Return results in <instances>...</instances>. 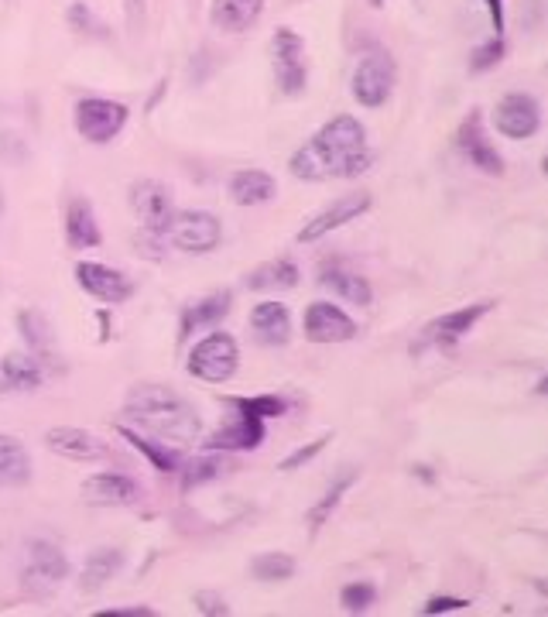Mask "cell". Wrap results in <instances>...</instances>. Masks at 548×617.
I'll use <instances>...</instances> for the list:
<instances>
[{"label":"cell","mask_w":548,"mask_h":617,"mask_svg":"<svg viewBox=\"0 0 548 617\" xmlns=\"http://www.w3.org/2000/svg\"><path fill=\"white\" fill-rule=\"evenodd\" d=\"M292 168L295 179L305 182H326V179H350V175H360L370 168V148H367V131L357 117L340 114L329 124H322L316 134H312L309 144L292 155Z\"/></svg>","instance_id":"1"},{"label":"cell","mask_w":548,"mask_h":617,"mask_svg":"<svg viewBox=\"0 0 548 617\" xmlns=\"http://www.w3.org/2000/svg\"><path fill=\"white\" fill-rule=\"evenodd\" d=\"M124 412L131 415L141 429H148L158 439L172 443H192L203 432V422L192 412V405L182 395H175L165 384H141L127 395Z\"/></svg>","instance_id":"2"},{"label":"cell","mask_w":548,"mask_h":617,"mask_svg":"<svg viewBox=\"0 0 548 617\" xmlns=\"http://www.w3.org/2000/svg\"><path fill=\"white\" fill-rule=\"evenodd\" d=\"M237 360H240V350H237V340L230 333H209L206 340H199L189 354V374L206 384H220V381H230L233 371H237Z\"/></svg>","instance_id":"3"},{"label":"cell","mask_w":548,"mask_h":617,"mask_svg":"<svg viewBox=\"0 0 548 617\" xmlns=\"http://www.w3.org/2000/svg\"><path fill=\"white\" fill-rule=\"evenodd\" d=\"M394 83H398V69H394V59L388 52H370L360 59V66L353 69V96H357L360 107H384L394 93Z\"/></svg>","instance_id":"4"},{"label":"cell","mask_w":548,"mask_h":617,"mask_svg":"<svg viewBox=\"0 0 548 617\" xmlns=\"http://www.w3.org/2000/svg\"><path fill=\"white\" fill-rule=\"evenodd\" d=\"M127 124V107L117 100H100V96H90V100L76 103V131L83 134L86 141L93 144H107L114 141Z\"/></svg>","instance_id":"5"},{"label":"cell","mask_w":548,"mask_h":617,"mask_svg":"<svg viewBox=\"0 0 548 617\" xmlns=\"http://www.w3.org/2000/svg\"><path fill=\"white\" fill-rule=\"evenodd\" d=\"M172 237V244L179 251H189V254H209L213 247H220V237H223V227L213 213L206 210H189V213H175L172 223L165 230Z\"/></svg>","instance_id":"6"},{"label":"cell","mask_w":548,"mask_h":617,"mask_svg":"<svg viewBox=\"0 0 548 617\" xmlns=\"http://www.w3.org/2000/svg\"><path fill=\"white\" fill-rule=\"evenodd\" d=\"M271 55H274V76L278 86L288 96L305 90V42L295 35L292 28H278L271 38Z\"/></svg>","instance_id":"7"},{"label":"cell","mask_w":548,"mask_h":617,"mask_svg":"<svg viewBox=\"0 0 548 617\" xmlns=\"http://www.w3.org/2000/svg\"><path fill=\"white\" fill-rule=\"evenodd\" d=\"M367 210H370V192H346V196H340L333 206H326V210L316 213L302 230H298V244H316V240L340 230L343 223L364 216Z\"/></svg>","instance_id":"8"},{"label":"cell","mask_w":548,"mask_h":617,"mask_svg":"<svg viewBox=\"0 0 548 617\" xmlns=\"http://www.w3.org/2000/svg\"><path fill=\"white\" fill-rule=\"evenodd\" d=\"M494 124L504 138L511 141H525L542 127V110H538V100L531 93H507L501 103H497Z\"/></svg>","instance_id":"9"},{"label":"cell","mask_w":548,"mask_h":617,"mask_svg":"<svg viewBox=\"0 0 548 617\" xmlns=\"http://www.w3.org/2000/svg\"><path fill=\"white\" fill-rule=\"evenodd\" d=\"M76 282L83 292H90L93 299H100V302H110V306L127 302L134 295V282L124 275V271L107 268V264H96V261L76 264Z\"/></svg>","instance_id":"10"},{"label":"cell","mask_w":548,"mask_h":617,"mask_svg":"<svg viewBox=\"0 0 548 617\" xmlns=\"http://www.w3.org/2000/svg\"><path fill=\"white\" fill-rule=\"evenodd\" d=\"M131 206H134L137 220L144 223L148 234H165L168 223H172V216H175L172 192H168V186L151 182V179L137 182V186L131 189Z\"/></svg>","instance_id":"11"},{"label":"cell","mask_w":548,"mask_h":617,"mask_svg":"<svg viewBox=\"0 0 548 617\" xmlns=\"http://www.w3.org/2000/svg\"><path fill=\"white\" fill-rule=\"evenodd\" d=\"M305 336L312 343H346L357 336V323L333 302H312L305 309Z\"/></svg>","instance_id":"12"},{"label":"cell","mask_w":548,"mask_h":617,"mask_svg":"<svg viewBox=\"0 0 548 617\" xmlns=\"http://www.w3.org/2000/svg\"><path fill=\"white\" fill-rule=\"evenodd\" d=\"M456 144H459V151L466 155V162L477 165L480 172H487V175H501L504 172L501 155H497L494 144H490L487 134H483V114L480 110H470V114H466V120L459 124Z\"/></svg>","instance_id":"13"},{"label":"cell","mask_w":548,"mask_h":617,"mask_svg":"<svg viewBox=\"0 0 548 617\" xmlns=\"http://www.w3.org/2000/svg\"><path fill=\"white\" fill-rule=\"evenodd\" d=\"M490 309H494V302H473V306H466V309L446 312V316H439L435 323L425 326V343H432V347H439V350L456 347Z\"/></svg>","instance_id":"14"},{"label":"cell","mask_w":548,"mask_h":617,"mask_svg":"<svg viewBox=\"0 0 548 617\" xmlns=\"http://www.w3.org/2000/svg\"><path fill=\"white\" fill-rule=\"evenodd\" d=\"M45 446L52 453L66 456V460H79V463H93V460H107L110 446L103 439H96L93 432L86 429H72V426H59L45 432Z\"/></svg>","instance_id":"15"},{"label":"cell","mask_w":548,"mask_h":617,"mask_svg":"<svg viewBox=\"0 0 548 617\" xmlns=\"http://www.w3.org/2000/svg\"><path fill=\"white\" fill-rule=\"evenodd\" d=\"M83 498L100 508H127L141 501V484L127 474H93L83 480Z\"/></svg>","instance_id":"16"},{"label":"cell","mask_w":548,"mask_h":617,"mask_svg":"<svg viewBox=\"0 0 548 617\" xmlns=\"http://www.w3.org/2000/svg\"><path fill=\"white\" fill-rule=\"evenodd\" d=\"M264 443V419L254 412H244L240 408L237 422H230L227 429H216L213 439H206V450H257Z\"/></svg>","instance_id":"17"},{"label":"cell","mask_w":548,"mask_h":617,"mask_svg":"<svg viewBox=\"0 0 548 617\" xmlns=\"http://www.w3.org/2000/svg\"><path fill=\"white\" fill-rule=\"evenodd\" d=\"M251 330L264 347H285L292 340V316L281 302H261L251 312Z\"/></svg>","instance_id":"18"},{"label":"cell","mask_w":548,"mask_h":617,"mask_svg":"<svg viewBox=\"0 0 548 617\" xmlns=\"http://www.w3.org/2000/svg\"><path fill=\"white\" fill-rule=\"evenodd\" d=\"M274 192H278V186L261 168H244V172H237L230 179V199L237 206H261L274 199Z\"/></svg>","instance_id":"19"},{"label":"cell","mask_w":548,"mask_h":617,"mask_svg":"<svg viewBox=\"0 0 548 617\" xmlns=\"http://www.w3.org/2000/svg\"><path fill=\"white\" fill-rule=\"evenodd\" d=\"M261 11H264V0H213L209 18L223 31H247L261 18Z\"/></svg>","instance_id":"20"},{"label":"cell","mask_w":548,"mask_h":617,"mask_svg":"<svg viewBox=\"0 0 548 617\" xmlns=\"http://www.w3.org/2000/svg\"><path fill=\"white\" fill-rule=\"evenodd\" d=\"M66 237L72 247L86 251V247H96L100 244V223L93 216V206L86 199H72L69 203V213H66Z\"/></svg>","instance_id":"21"},{"label":"cell","mask_w":548,"mask_h":617,"mask_svg":"<svg viewBox=\"0 0 548 617\" xmlns=\"http://www.w3.org/2000/svg\"><path fill=\"white\" fill-rule=\"evenodd\" d=\"M31 477V456L14 436L0 432V487H18Z\"/></svg>","instance_id":"22"},{"label":"cell","mask_w":548,"mask_h":617,"mask_svg":"<svg viewBox=\"0 0 548 617\" xmlns=\"http://www.w3.org/2000/svg\"><path fill=\"white\" fill-rule=\"evenodd\" d=\"M295 285H298V264L288 258L268 261L247 275V288H254V292H281V288H295Z\"/></svg>","instance_id":"23"},{"label":"cell","mask_w":548,"mask_h":617,"mask_svg":"<svg viewBox=\"0 0 548 617\" xmlns=\"http://www.w3.org/2000/svg\"><path fill=\"white\" fill-rule=\"evenodd\" d=\"M230 312V292H220V295H209V299L196 302L192 309L182 312V340L189 333L203 330V326H220V319Z\"/></svg>","instance_id":"24"},{"label":"cell","mask_w":548,"mask_h":617,"mask_svg":"<svg viewBox=\"0 0 548 617\" xmlns=\"http://www.w3.org/2000/svg\"><path fill=\"white\" fill-rule=\"evenodd\" d=\"M0 378L14 391H35L42 384V367H38V357L31 354H7L0 364Z\"/></svg>","instance_id":"25"},{"label":"cell","mask_w":548,"mask_h":617,"mask_svg":"<svg viewBox=\"0 0 548 617\" xmlns=\"http://www.w3.org/2000/svg\"><path fill=\"white\" fill-rule=\"evenodd\" d=\"M319 285L329 288L333 295H340V299L353 302V306H370V299H374V292H370L367 278L353 275V271H322L319 275Z\"/></svg>","instance_id":"26"},{"label":"cell","mask_w":548,"mask_h":617,"mask_svg":"<svg viewBox=\"0 0 548 617\" xmlns=\"http://www.w3.org/2000/svg\"><path fill=\"white\" fill-rule=\"evenodd\" d=\"M120 566H124V552L120 549H93L83 566V590L86 594L100 590L107 580H114Z\"/></svg>","instance_id":"27"},{"label":"cell","mask_w":548,"mask_h":617,"mask_svg":"<svg viewBox=\"0 0 548 617\" xmlns=\"http://www.w3.org/2000/svg\"><path fill=\"white\" fill-rule=\"evenodd\" d=\"M31 573L42 576L48 583H59L69 576V559L66 552L59 546H52V542H31Z\"/></svg>","instance_id":"28"},{"label":"cell","mask_w":548,"mask_h":617,"mask_svg":"<svg viewBox=\"0 0 548 617\" xmlns=\"http://www.w3.org/2000/svg\"><path fill=\"white\" fill-rule=\"evenodd\" d=\"M120 436H124L127 443L134 446V450H141L144 456H148L151 467L161 470V474H175V470H179V456H175L172 450H165V446H158V443H151V439L137 436V432L127 429V426H120Z\"/></svg>","instance_id":"29"},{"label":"cell","mask_w":548,"mask_h":617,"mask_svg":"<svg viewBox=\"0 0 548 617\" xmlns=\"http://www.w3.org/2000/svg\"><path fill=\"white\" fill-rule=\"evenodd\" d=\"M18 326H21V336L28 340L31 354L52 357V333H48V323H45L42 312H21Z\"/></svg>","instance_id":"30"},{"label":"cell","mask_w":548,"mask_h":617,"mask_svg":"<svg viewBox=\"0 0 548 617\" xmlns=\"http://www.w3.org/2000/svg\"><path fill=\"white\" fill-rule=\"evenodd\" d=\"M251 573L261 583H274V580H292L295 576V559L285 556V552H264L251 563Z\"/></svg>","instance_id":"31"},{"label":"cell","mask_w":548,"mask_h":617,"mask_svg":"<svg viewBox=\"0 0 548 617\" xmlns=\"http://www.w3.org/2000/svg\"><path fill=\"white\" fill-rule=\"evenodd\" d=\"M353 480H357V477H353V474H346V477L336 480L333 487H329V491H326V498H322V501L316 504V508L309 511V522H312V528H322V525L329 522V515H333V508H336V504H340L343 494L350 491V484H353Z\"/></svg>","instance_id":"32"},{"label":"cell","mask_w":548,"mask_h":617,"mask_svg":"<svg viewBox=\"0 0 548 617\" xmlns=\"http://www.w3.org/2000/svg\"><path fill=\"white\" fill-rule=\"evenodd\" d=\"M230 405H237V408H244V412H254V415H261V419H281V415L288 412V405H285V398H278V395H257V398H233Z\"/></svg>","instance_id":"33"},{"label":"cell","mask_w":548,"mask_h":617,"mask_svg":"<svg viewBox=\"0 0 548 617\" xmlns=\"http://www.w3.org/2000/svg\"><path fill=\"white\" fill-rule=\"evenodd\" d=\"M374 600H377L374 583H346V587L340 590V604H343V611H350V614L367 611Z\"/></svg>","instance_id":"34"},{"label":"cell","mask_w":548,"mask_h":617,"mask_svg":"<svg viewBox=\"0 0 548 617\" xmlns=\"http://www.w3.org/2000/svg\"><path fill=\"white\" fill-rule=\"evenodd\" d=\"M220 467H223V463L216 460V456H199V460H192L189 467H185L182 484H185V487H199V484H206V480L220 477Z\"/></svg>","instance_id":"35"},{"label":"cell","mask_w":548,"mask_h":617,"mask_svg":"<svg viewBox=\"0 0 548 617\" xmlns=\"http://www.w3.org/2000/svg\"><path fill=\"white\" fill-rule=\"evenodd\" d=\"M329 443V436H319V439H312L309 446H302V450H295L292 456H285V460H281V470H298V467H305V463L309 460H316V456L322 453V446Z\"/></svg>","instance_id":"36"},{"label":"cell","mask_w":548,"mask_h":617,"mask_svg":"<svg viewBox=\"0 0 548 617\" xmlns=\"http://www.w3.org/2000/svg\"><path fill=\"white\" fill-rule=\"evenodd\" d=\"M501 55H504V42L501 38H490L487 45H480L477 52H473V59H470V66L483 72V69H490L494 62H501Z\"/></svg>","instance_id":"37"},{"label":"cell","mask_w":548,"mask_h":617,"mask_svg":"<svg viewBox=\"0 0 548 617\" xmlns=\"http://www.w3.org/2000/svg\"><path fill=\"white\" fill-rule=\"evenodd\" d=\"M470 607V600L463 597H432L429 604H425V614H446V611H466Z\"/></svg>","instance_id":"38"},{"label":"cell","mask_w":548,"mask_h":617,"mask_svg":"<svg viewBox=\"0 0 548 617\" xmlns=\"http://www.w3.org/2000/svg\"><path fill=\"white\" fill-rule=\"evenodd\" d=\"M196 604H199V611L203 614H227V604H223V597L220 594H209V590H203V594H196Z\"/></svg>","instance_id":"39"},{"label":"cell","mask_w":548,"mask_h":617,"mask_svg":"<svg viewBox=\"0 0 548 617\" xmlns=\"http://www.w3.org/2000/svg\"><path fill=\"white\" fill-rule=\"evenodd\" d=\"M487 4V11H490V21H494V31L501 35L504 31V0H483Z\"/></svg>","instance_id":"40"},{"label":"cell","mask_w":548,"mask_h":617,"mask_svg":"<svg viewBox=\"0 0 548 617\" xmlns=\"http://www.w3.org/2000/svg\"><path fill=\"white\" fill-rule=\"evenodd\" d=\"M103 617H155L151 607H127V611H103Z\"/></svg>","instance_id":"41"},{"label":"cell","mask_w":548,"mask_h":617,"mask_svg":"<svg viewBox=\"0 0 548 617\" xmlns=\"http://www.w3.org/2000/svg\"><path fill=\"white\" fill-rule=\"evenodd\" d=\"M370 4H374V7H381V4H384V0H370Z\"/></svg>","instance_id":"42"},{"label":"cell","mask_w":548,"mask_h":617,"mask_svg":"<svg viewBox=\"0 0 548 617\" xmlns=\"http://www.w3.org/2000/svg\"><path fill=\"white\" fill-rule=\"evenodd\" d=\"M0 213H4V196H0Z\"/></svg>","instance_id":"43"},{"label":"cell","mask_w":548,"mask_h":617,"mask_svg":"<svg viewBox=\"0 0 548 617\" xmlns=\"http://www.w3.org/2000/svg\"><path fill=\"white\" fill-rule=\"evenodd\" d=\"M0 388H4V384H0Z\"/></svg>","instance_id":"44"}]
</instances>
